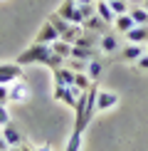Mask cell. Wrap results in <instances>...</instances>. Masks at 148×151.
Masks as SVG:
<instances>
[{
	"mask_svg": "<svg viewBox=\"0 0 148 151\" xmlns=\"http://www.w3.org/2000/svg\"><path fill=\"white\" fill-rule=\"evenodd\" d=\"M109 8L114 10V15H126L128 12V3L126 0H109Z\"/></svg>",
	"mask_w": 148,
	"mask_h": 151,
	"instance_id": "cell-22",
	"label": "cell"
},
{
	"mask_svg": "<svg viewBox=\"0 0 148 151\" xmlns=\"http://www.w3.org/2000/svg\"><path fill=\"white\" fill-rule=\"evenodd\" d=\"M143 52H146V45H133V42H128V45L121 50L123 60H128V62H136V60H138Z\"/></svg>",
	"mask_w": 148,
	"mask_h": 151,
	"instance_id": "cell-13",
	"label": "cell"
},
{
	"mask_svg": "<svg viewBox=\"0 0 148 151\" xmlns=\"http://www.w3.org/2000/svg\"><path fill=\"white\" fill-rule=\"evenodd\" d=\"M119 104V94L116 92H96V111H109Z\"/></svg>",
	"mask_w": 148,
	"mask_h": 151,
	"instance_id": "cell-5",
	"label": "cell"
},
{
	"mask_svg": "<svg viewBox=\"0 0 148 151\" xmlns=\"http://www.w3.org/2000/svg\"><path fill=\"white\" fill-rule=\"evenodd\" d=\"M52 52H57L59 57L69 60V57H72V45H69V42H64V40H62V37H59L57 42H52Z\"/></svg>",
	"mask_w": 148,
	"mask_h": 151,
	"instance_id": "cell-17",
	"label": "cell"
},
{
	"mask_svg": "<svg viewBox=\"0 0 148 151\" xmlns=\"http://www.w3.org/2000/svg\"><path fill=\"white\" fill-rule=\"evenodd\" d=\"M20 151H35V149H32V146H27V144L22 141V144H20Z\"/></svg>",
	"mask_w": 148,
	"mask_h": 151,
	"instance_id": "cell-28",
	"label": "cell"
},
{
	"mask_svg": "<svg viewBox=\"0 0 148 151\" xmlns=\"http://www.w3.org/2000/svg\"><path fill=\"white\" fill-rule=\"evenodd\" d=\"M146 55H148V45H146Z\"/></svg>",
	"mask_w": 148,
	"mask_h": 151,
	"instance_id": "cell-33",
	"label": "cell"
},
{
	"mask_svg": "<svg viewBox=\"0 0 148 151\" xmlns=\"http://www.w3.org/2000/svg\"><path fill=\"white\" fill-rule=\"evenodd\" d=\"M0 136H3V139L8 141L10 146H20V144H22V134H20V131H17L15 127H12V124L3 127V134H0Z\"/></svg>",
	"mask_w": 148,
	"mask_h": 151,
	"instance_id": "cell-14",
	"label": "cell"
},
{
	"mask_svg": "<svg viewBox=\"0 0 148 151\" xmlns=\"http://www.w3.org/2000/svg\"><path fill=\"white\" fill-rule=\"evenodd\" d=\"M8 102H10V87L0 84V104H8Z\"/></svg>",
	"mask_w": 148,
	"mask_h": 151,
	"instance_id": "cell-25",
	"label": "cell"
},
{
	"mask_svg": "<svg viewBox=\"0 0 148 151\" xmlns=\"http://www.w3.org/2000/svg\"><path fill=\"white\" fill-rule=\"evenodd\" d=\"M136 67H138V70H148V55H146V52L136 60Z\"/></svg>",
	"mask_w": 148,
	"mask_h": 151,
	"instance_id": "cell-26",
	"label": "cell"
},
{
	"mask_svg": "<svg viewBox=\"0 0 148 151\" xmlns=\"http://www.w3.org/2000/svg\"><path fill=\"white\" fill-rule=\"evenodd\" d=\"M77 5H86V3H96V0H74Z\"/></svg>",
	"mask_w": 148,
	"mask_h": 151,
	"instance_id": "cell-29",
	"label": "cell"
},
{
	"mask_svg": "<svg viewBox=\"0 0 148 151\" xmlns=\"http://www.w3.org/2000/svg\"><path fill=\"white\" fill-rule=\"evenodd\" d=\"M94 5H96V15L101 17V20L106 22V25H114V20H116V15H114V10L109 8V0H96Z\"/></svg>",
	"mask_w": 148,
	"mask_h": 151,
	"instance_id": "cell-9",
	"label": "cell"
},
{
	"mask_svg": "<svg viewBox=\"0 0 148 151\" xmlns=\"http://www.w3.org/2000/svg\"><path fill=\"white\" fill-rule=\"evenodd\" d=\"M126 40L133 45H148V25H136L133 30L126 32Z\"/></svg>",
	"mask_w": 148,
	"mask_h": 151,
	"instance_id": "cell-7",
	"label": "cell"
},
{
	"mask_svg": "<svg viewBox=\"0 0 148 151\" xmlns=\"http://www.w3.org/2000/svg\"><path fill=\"white\" fill-rule=\"evenodd\" d=\"M8 124H12L10 111H8V106H5V104H0V129H3V127H8Z\"/></svg>",
	"mask_w": 148,
	"mask_h": 151,
	"instance_id": "cell-24",
	"label": "cell"
},
{
	"mask_svg": "<svg viewBox=\"0 0 148 151\" xmlns=\"http://www.w3.org/2000/svg\"><path fill=\"white\" fill-rule=\"evenodd\" d=\"M22 79V65L17 62H0V84H12Z\"/></svg>",
	"mask_w": 148,
	"mask_h": 151,
	"instance_id": "cell-3",
	"label": "cell"
},
{
	"mask_svg": "<svg viewBox=\"0 0 148 151\" xmlns=\"http://www.w3.org/2000/svg\"><path fill=\"white\" fill-rule=\"evenodd\" d=\"M101 70H104V67H101V62H99V60H89L86 74H89V79H91V82H94V79L99 77V74H101Z\"/></svg>",
	"mask_w": 148,
	"mask_h": 151,
	"instance_id": "cell-23",
	"label": "cell"
},
{
	"mask_svg": "<svg viewBox=\"0 0 148 151\" xmlns=\"http://www.w3.org/2000/svg\"><path fill=\"white\" fill-rule=\"evenodd\" d=\"M57 15H59V17H64V20H67V22H72V25H84L82 10H79V5L74 3V0H62Z\"/></svg>",
	"mask_w": 148,
	"mask_h": 151,
	"instance_id": "cell-2",
	"label": "cell"
},
{
	"mask_svg": "<svg viewBox=\"0 0 148 151\" xmlns=\"http://www.w3.org/2000/svg\"><path fill=\"white\" fill-rule=\"evenodd\" d=\"M49 22H52L54 27H57V32H59V37H64L67 32H69V27H72V22H67L64 17H59L57 12H52V15H49Z\"/></svg>",
	"mask_w": 148,
	"mask_h": 151,
	"instance_id": "cell-16",
	"label": "cell"
},
{
	"mask_svg": "<svg viewBox=\"0 0 148 151\" xmlns=\"http://www.w3.org/2000/svg\"><path fill=\"white\" fill-rule=\"evenodd\" d=\"M57 40H59V32H57V27H54L49 20L40 27V32H37V37H35V42H42V45H52V42H57Z\"/></svg>",
	"mask_w": 148,
	"mask_h": 151,
	"instance_id": "cell-6",
	"label": "cell"
},
{
	"mask_svg": "<svg viewBox=\"0 0 148 151\" xmlns=\"http://www.w3.org/2000/svg\"><path fill=\"white\" fill-rule=\"evenodd\" d=\"M52 45H42V42H32L25 52L17 55V65H49L52 60Z\"/></svg>",
	"mask_w": 148,
	"mask_h": 151,
	"instance_id": "cell-1",
	"label": "cell"
},
{
	"mask_svg": "<svg viewBox=\"0 0 148 151\" xmlns=\"http://www.w3.org/2000/svg\"><path fill=\"white\" fill-rule=\"evenodd\" d=\"M99 45H101V52L111 55V52H116V50L121 47V42H119V37H116V35L104 32V35H101V40H99Z\"/></svg>",
	"mask_w": 148,
	"mask_h": 151,
	"instance_id": "cell-11",
	"label": "cell"
},
{
	"mask_svg": "<svg viewBox=\"0 0 148 151\" xmlns=\"http://www.w3.org/2000/svg\"><path fill=\"white\" fill-rule=\"evenodd\" d=\"M114 27H116V32H121V35H126L128 30H133V27H136V22H133L131 12H126V15H116Z\"/></svg>",
	"mask_w": 148,
	"mask_h": 151,
	"instance_id": "cell-10",
	"label": "cell"
},
{
	"mask_svg": "<svg viewBox=\"0 0 148 151\" xmlns=\"http://www.w3.org/2000/svg\"><path fill=\"white\" fill-rule=\"evenodd\" d=\"M74 87H77L79 92H86V89L91 87L89 74H86V72H77V74H74Z\"/></svg>",
	"mask_w": 148,
	"mask_h": 151,
	"instance_id": "cell-20",
	"label": "cell"
},
{
	"mask_svg": "<svg viewBox=\"0 0 148 151\" xmlns=\"http://www.w3.org/2000/svg\"><path fill=\"white\" fill-rule=\"evenodd\" d=\"M82 136H84V134H79V131H72L69 141H67V151H82Z\"/></svg>",
	"mask_w": 148,
	"mask_h": 151,
	"instance_id": "cell-21",
	"label": "cell"
},
{
	"mask_svg": "<svg viewBox=\"0 0 148 151\" xmlns=\"http://www.w3.org/2000/svg\"><path fill=\"white\" fill-rule=\"evenodd\" d=\"M143 8H146V10H148V0H143Z\"/></svg>",
	"mask_w": 148,
	"mask_h": 151,
	"instance_id": "cell-32",
	"label": "cell"
},
{
	"mask_svg": "<svg viewBox=\"0 0 148 151\" xmlns=\"http://www.w3.org/2000/svg\"><path fill=\"white\" fill-rule=\"evenodd\" d=\"M74 70L69 67H59V70H54V84H62V87H74Z\"/></svg>",
	"mask_w": 148,
	"mask_h": 151,
	"instance_id": "cell-8",
	"label": "cell"
},
{
	"mask_svg": "<svg viewBox=\"0 0 148 151\" xmlns=\"http://www.w3.org/2000/svg\"><path fill=\"white\" fill-rule=\"evenodd\" d=\"M79 97H82V92L77 89V87H64L62 89V97H59V102H64L67 106H77V102H79Z\"/></svg>",
	"mask_w": 148,
	"mask_h": 151,
	"instance_id": "cell-12",
	"label": "cell"
},
{
	"mask_svg": "<svg viewBox=\"0 0 148 151\" xmlns=\"http://www.w3.org/2000/svg\"><path fill=\"white\" fill-rule=\"evenodd\" d=\"M8 87H10V102L12 104H22V102L30 99V84L25 79H17V82H12Z\"/></svg>",
	"mask_w": 148,
	"mask_h": 151,
	"instance_id": "cell-4",
	"label": "cell"
},
{
	"mask_svg": "<svg viewBox=\"0 0 148 151\" xmlns=\"http://www.w3.org/2000/svg\"><path fill=\"white\" fill-rule=\"evenodd\" d=\"M72 60H94V50H86V47H79V45H72Z\"/></svg>",
	"mask_w": 148,
	"mask_h": 151,
	"instance_id": "cell-18",
	"label": "cell"
},
{
	"mask_svg": "<svg viewBox=\"0 0 148 151\" xmlns=\"http://www.w3.org/2000/svg\"><path fill=\"white\" fill-rule=\"evenodd\" d=\"M35 151H52V149H49V146H47V144H45V146H37Z\"/></svg>",
	"mask_w": 148,
	"mask_h": 151,
	"instance_id": "cell-30",
	"label": "cell"
},
{
	"mask_svg": "<svg viewBox=\"0 0 148 151\" xmlns=\"http://www.w3.org/2000/svg\"><path fill=\"white\" fill-rule=\"evenodd\" d=\"M10 151H20V146H10Z\"/></svg>",
	"mask_w": 148,
	"mask_h": 151,
	"instance_id": "cell-31",
	"label": "cell"
},
{
	"mask_svg": "<svg viewBox=\"0 0 148 151\" xmlns=\"http://www.w3.org/2000/svg\"><path fill=\"white\" fill-rule=\"evenodd\" d=\"M128 12H131V17H133V22H136V25H148V10L143 8V5H138V8H131Z\"/></svg>",
	"mask_w": 148,
	"mask_h": 151,
	"instance_id": "cell-19",
	"label": "cell"
},
{
	"mask_svg": "<svg viewBox=\"0 0 148 151\" xmlns=\"http://www.w3.org/2000/svg\"><path fill=\"white\" fill-rule=\"evenodd\" d=\"M84 30H86V32H101L104 35V32H106V22H104L99 15H91V17L84 20Z\"/></svg>",
	"mask_w": 148,
	"mask_h": 151,
	"instance_id": "cell-15",
	"label": "cell"
},
{
	"mask_svg": "<svg viewBox=\"0 0 148 151\" xmlns=\"http://www.w3.org/2000/svg\"><path fill=\"white\" fill-rule=\"evenodd\" d=\"M0 151H10V144L3 139V136H0Z\"/></svg>",
	"mask_w": 148,
	"mask_h": 151,
	"instance_id": "cell-27",
	"label": "cell"
}]
</instances>
